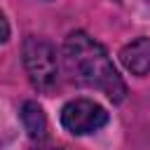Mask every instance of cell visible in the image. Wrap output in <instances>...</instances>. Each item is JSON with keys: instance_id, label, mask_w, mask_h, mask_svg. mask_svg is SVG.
<instances>
[{"instance_id": "obj_3", "label": "cell", "mask_w": 150, "mask_h": 150, "mask_svg": "<svg viewBox=\"0 0 150 150\" xmlns=\"http://www.w3.org/2000/svg\"><path fill=\"white\" fill-rule=\"evenodd\" d=\"M108 122V112L94 103V101H87V98H77V101H70L63 105L61 110V124L70 131V134H91L96 129H101L103 124Z\"/></svg>"}, {"instance_id": "obj_7", "label": "cell", "mask_w": 150, "mask_h": 150, "mask_svg": "<svg viewBox=\"0 0 150 150\" xmlns=\"http://www.w3.org/2000/svg\"><path fill=\"white\" fill-rule=\"evenodd\" d=\"M35 150H59V148H35Z\"/></svg>"}, {"instance_id": "obj_5", "label": "cell", "mask_w": 150, "mask_h": 150, "mask_svg": "<svg viewBox=\"0 0 150 150\" xmlns=\"http://www.w3.org/2000/svg\"><path fill=\"white\" fill-rule=\"evenodd\" d=\"M21 122H23V129L28 131L30 138H38L40 141L45 136V131H47V120H45L40 105L33 103V101L23 103V108H21Z\"/></svg>"}, {"instance_id": "obj_1", "label": "cell", "mask_w": 150, "mask_h": 150, "mask_svg": "<svg viewBox=\"0 0 150 150\" xmlns=\"http://www.w3.org/2000/svg\"><path fill=\"white\" fill-rule=\"evenodd\" d=\"M63 63L70 77L84 87L101 89L110 101H122L127 87L105 49L87 33H70L63 42Z\"/></svg>"}, {"instance_id": "obj_6", "label": "cell", "mask_w": 150, "mask_h": 150, "mask_svg": "<svg viewBox=\"0 0 150 150\" xmlns=\"http://www.w3.org/2000/svg\"><path fill=\"white\" fill-rule=\"evenodd\" d=\"M9 38V26H7V19L2 16V40H7Z\"/></svg>"}, {"instance_id": "obj_4", "label": "cell", "mask_w": 150, "mask_h": 150, "mask_svg": "<svg viewBox=\"0 0 150 150\" xmlns=\"http://www.w3.org/2000/svg\"><path fill=\"white\" fill-rule=\"evenodd\" d=\"M120 61L134 75L150 73V38H138V40L124 45L120 52Z\"/></svg>"}, {"instance_id": "obj_2", "label": "cell", "mask_w": 150, "mask_h": 150, "mask_svg": "<svg viewBox=\"0 0 150 150\" xmlns=\"http://www.w3.org/2000/svg\"><path fill=\"white\" fill-rule=\"evenodd\" d=\"M21 56H23V66H26V73H28V80L35 89L40 91H52L56 87V80H59V68H56V52L54 47L42 40V38H26L23 42V49H21Z\"/></svg>"}]
</instances>
